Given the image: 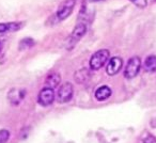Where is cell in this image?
<instances>
[{
    "label": "cell",
    "instance_id": "obj_1",
    "mask_svg": "<svg viewBox=\"0 0 156 143\" xmlns=\"http://www.w3.org/2000/svg\"><path fill=\"white\" fill-rule=\"evenodd\" d=\"M109 57H110V52L107 49H101L98 50L95 54H92L91 59H90V69L92 71H98L101 69L106 62L109 60Z\"/></svg>",
    "mask_w": 156,
    "mask_h": 143
},
{
    "label": "cell",
    "instance_id": "obj_2",
    "mask_svg": "<svg viewBox=\"0 0 156 143\" xmlns=\"http://www.w3.org/2000/svg\"><path fill=\"white\" fill-rule=\"evenodd\" d=\"M87 30H88V27H87V24L85 23H79L75 26V28L73 29L72 31L71 35H69V40H67V48L69 49H72L78 42L80 41L85 34L87 33Z\"/></svg>",
    "mask_w": 156,
    "mask_h": 143
},
{
    "label": "cell",
    "instance_id": "obj_3",
    "mask_svg": "<svg viewBox=\"0 0 156 143\" xmlns=\"http://www.w3.org/2000/svg\"><path fill=\"white\" fill-rule=\"evenodd\" d=\"M77 0H64L60 5H59L58 10H57L56 13V18L61 22V20H64L73 13L74 8L76 5Z\"/></svg>",
    "mask_w": 156,
    "mask_h": 143
},
{
    "label": "cell",
    "instance_id": "obj_4",
    "mask_svg": "<svg viewBox=\"0 0 156 143\" xmlns=\"http://www.w3.org/2000/svg\"><path fill=\"white\" fill-rule=\"evenodd\" d=\"M74 87L71 82H64L59 87L58 93H57V102L59 104H65L69 102L73 97Z\"/></svg>",
    "mask_w": 156,
    "mask_h": 143
},
{
    "label": "cell",
    "instance_id": "obj_5",
    "mask_svg": "<svg viewBox=\"0 0 156 143\" xmlns=\"http://www.w3.org/2000/svg\"><path fill=\"white\" fill-rule=\"evenodd\" d=\"M141 67V60L139 57H133L128 60L124 69V76L127 79H133L138 75Z\"/></svg>",
    "mask_w": 156,
    "mask_h": 143
},
{
    "label": "cell",
    "instance_id": "obj_6",
    "mask_svg": "<svg viewBox=\"0 0 156 143\" xmlns=\"http://www.w3.org/2000/svg\"><path fill=\"white\" fill-rule=\"evenodd\" d=\"M56 95H55L54 89H50V88H44L40 91L39 95H37V102L41 106H49L54 103Z\"/></svg>",
    "mask_w": 156,
    "mask_h": 143
},
{
    "label": "cell",
    "instance_id": "obj_7",
    "mask_svg": "<svg viewBox=\"0 0 156 143\" xmlns=\"http://www.w3.org/2000/svg\"><path fill=\"white\" fill-rule=\"evenodd\" d=\"M122 66H123V60L119 57H113L108 61V64L106 67V73L110 76L117 75L120 71H121Z\"/></svg>",
    "mask_w": 156,
    "mask_h": 143
},
{
    "label": "cell",
    "instance_id": "obj_8",
    "mask_svg": "<svg viewBox=\"0 0 156 143\" xmlns=\"http://www.w3.org/2000/svg\"><path fill=\"white\" fill-rule=\"evenodd\" d=\"M26 97V91L24 89H11L8 93V98L12 105H20Z\"/></svg>",
    "mask_w": 156,
    "mask_h": 143
},
{
    "label": "cell",
    "instance_id": "obj_9",
    "mask_svg": "<svg viewBox=\"0 0 156 143\" xmlns=\"http://www.w3.org/2000/svg\"><path fill=\"white\" fill-rule=\"evenodd\" d=\"M24 23L22 22H10V23H0V33L14 32L20 30L23 27Z\"/></svg>",
    "mask_w": 156,
    "mask_h": 143
},
{
    "label": "cell",
    "instance_id": "obj_10",
    "mask_svg": "<svg viewBox=\"0 0 156 143\" xmlns=\"http://www.w3.org/2000/svg\"><path fill=\"white\" fill-rule=\"evenodd\" d=\"M61 82V75L57 72H51L50 74L47 75L45 79V85L46 88H50V89H55V88L59 87Z\"/></svg>",
    "mask_w": 156,
    "mask_h": 143
},
{
    "label": "cell",
    "instance_id": "obj_11",
    "mask_svg": "<svg viewBox=\"0 0 156 143\" xmlns=\"http://www.w3.org/2000/svg\"><path fill=\"white\" fill-rule=\"evenodd\" d=\"M90 71L86 67H83V68H79L78 71L75 72V74H74V79L77 83H86L88 80L90 79Z\"/></svg>",
    "mask_w": 156,
    "mask_h": 143
},
{
    "label": "cell",
    "instance_id": "obj_12",
    "mask_svg": "<svg viewBox=\"0 0 156 143\" xmlns=\"http://www.w3.org/2000/svg\"><path fill=\"white\" fill-rule=\"evenodd\" d=\"M111 93H112V91H111V89L108 85H102V87L96 89L94 96H95V98L98 102H103V100H106L107 98L110 97Z\"/></svg>",
    "mask_w": 156,
    "mask_h": 143
},
{
    "label": "cell",
    "instance_id": "obj_13",
    "mask_svg": "<svg viewBox=\"0 0 156 143\" xmlns=\"http://www.w3.org/2000/svg\"><path fill=\"white\" fill-rule=\"evenodd\" d=\"M144 69L150 73L156 72V56H150L145 59Z\"/></svg>",
    "mask_w": 156,
    "mask_h": 143
},
{
    "label": "cell",
    "instance_id": "obj_14",
    "mask_svg": "<svg viewBox=\"0 0 156 143\" xmlns=\"http://www.w3.org/2000/svg\"><path fill=\"white\" fill-rule=\"evenodd\" d=\"M34 45V41H33L31 37H26V39H23L20 42V50H25L28 49V48L32 47Z\"/></svg>",
    "mask_w": 156,
    "mask_h": 143
},
{
    "label": "cell",
    "instance_id": "obj_15",
    "mask_svg": "<svg viewBox=\"0 0 156 143\" xmlns=\"http://www.w3.org/2000/svg\"><path fill=\"white\" fill-rule=\"evenodd\" d=\"M10 137V132L5 129L0 130V143H5Z\"/></svg>",
    "mask_w": 156,
    "mask_h": 143
},
{
    "label": "cell",
    "instance_id": "obj_16",
    "mask_svg": "<svg viewBox=\"0 0 156 143\" xmlns=\"http://www.w3.org/2000/svg\"><path fill=\"white\" fill-rule=\"evenodd\" d=\"M143 143H156V138L152 134H149L147 138H144Z\"/></svg>",
    "mask_w": 156,
    "mask_h": 143
},
{
    "label": "cell",
    "instance_id": "obj_17",
    "mask_svg": "<svg viewBox=\"0 0 156 143\" xmlns=\"http://www.w3.org/2000/svg\"><path fill=\"white\" fill-rule=\"evenodd\" d=\"M2 48H3V44H2V42L0 41V52L2 51Z\"/></svg>",
    "mask_w": 156,
    "mask_h": 143
},
{
    "label": "cell",
    "instance_id": "obj_18",
    "mask_svg": "<svg viewBox=\"0 0 156 143\" xmlns=\"http://www.w3.org/2000/svg\"><path fill=\"white\" fill-rule=\"evenodd\" d=\"M90 2H98V1H102V0H88Z\"/></svg>",
    "mask_w": 156,
    "mask_h": 143
},
{
    "label": "cell",
    "instance_id": "obj_19",
    "mask_svg": "<svg viewBox=\"0 0 156 143\" xmlns=\"http://www.w3.org/2000/svg\"><path fill=\"white\" fill-rule=\"evenodd\" d=\"M130 1H132V2H135V3L138 2V0H130Z\"/></svg>",
    "mask_w": 156,
    "mask_h": 143
}]
</instances>
